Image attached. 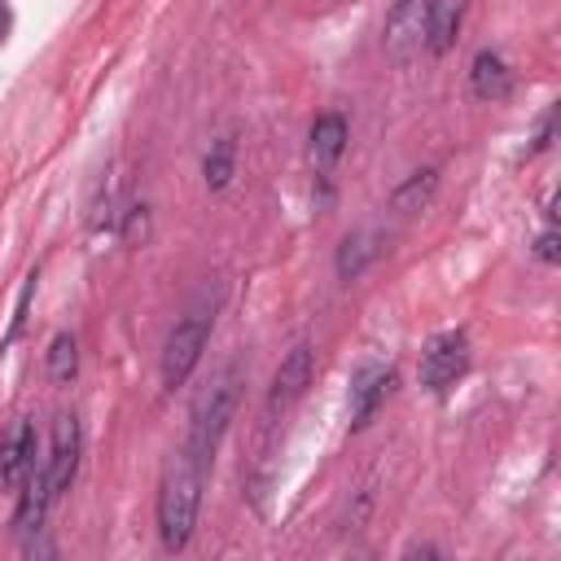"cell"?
Returning a JSON list of instances; mask_svg holds the SVG:
<instances>
[{
    "mask_svg": "<svg viewBox=\"0 0 561 561\" xmlns=\"http://www.w3.org/2000/svg\"><path fill=\"white\" fill-rule=\"evenodd\" d=\"M557 254H561V250H557V228L548 224V228L539 232V241H535V259H539V263H557Z\"/></svg>",
    "mask_w": 561,
    "mask_h": 561,
    "instance_id": "cell-19",
    "label": "cell"
},
{
    "mask_svg": "<svg viewBox=\"0 0 561 561\" xmlns=\"http://www.w3.org/2000/svg\"><path fill=\"white\" fill-rule=\"evenodd\" d=\"M79 451H83L79 416H75V412H61V416L53 421V447H48V456H44L53 500L70 491V482H75V473H79Z\"/></svg>",
    "mask_w": 561,
    "mask_h": 561,
    "instance_id": "cell-5",
    "label": "cell"
},
{
    "mask_svg": "<svg viewBox=\"0 0 561 561\" xmlns=\"http://www.w3.org/2000/svg\"><path fill=\"white\" fill-rule=\"evenodd\" d=\"M434 188H438V171H434V167H425V171H412V175H408V180L394 188L390 206H394L399 215H416V210H425V206H430Z\"/></svg>",
    "mask_w": 561,
    "mask_h": 561,
    "instance_id": "cell-13",
    "label": "cell"
},
{
    "mask_svg": "<svg viewBox=\"0 0 561 561\" xmlns=\"http://www.w3.org/2000/svg\"><path fill=\"white\" fill-rule=\"evenodd\" d=\"M346 149V118L342 114H320L311 123V167H316V180H320V206H329V175L337 167Z\"/></svg>",
    "mask_w": 561,
    "mask_h": 561,
    "instance_id": "cell-8",
    "label": "cell"
},
{
    "mask_svg": "<svg viewBox=\"0 0 561 561\" xmlns=\"http://www.w3.org/2000/svg\"><path fill=\"white\" fill-rule=\"evenodd\" d=\"M469 373V337L460 329H447V333H434L421 351V386L430 394H443L451 390L460 377Z\"/></svg>",
    "mask_w": 561,
    "mask_h": 561,
    "instance_id": "cell-4",
    "label": "cell"
},
{
    "mask_svg": "<svg viewBox=\"0 0 561 561\" xmlns=\"http://www.w3.org/2000/svg\"><path fill=\"white\" fill-rule=\"evenodd\" d=\"M307 381H311V346H307V342H294V346H289V355L280 359V368H276L272 386H267V408H263V412H267V421L285 416V412L302 399Z\"/></svg>",
    "mask_w": 561,
    "mask_h": 561,
    "instance_id": "cell-7",
    "label": "cell"
},
{
    "mask_svg": "<svg viewBox=\"0 0 561 561\" xmlns=\"http://www.w3.org/2000/svg\"><path fill=\"white\" fill-rule=\"evenodd\" d=\"M232 167H237V145H232L228 136H219V140H210V149H206V162H202V175H206V188H210V193H219V188H228V180H232Z\"/></svg>",
    "mask_w": 561,
    "mask_h": 561,
    "instance_id": "cell-15",
    "label": "cell"
},
{
    "mask_svg": "<svg viewBox=\"0 0 561 561\" xmlns=\"http://www.w3.org/2000/svg\"><path fill=\"white\" fill-rule=\"evenodd\" d=\"M39 438H35V425L31 421H13L9 434L0 438V482L9 491H18L26 482V473L39 465Z\"/></svg>",
    "mask_w": 561,
    "mask_h": 561,
    "instance_id": "cell-9",
    "label": "cell"
},
{
    "mask_svg": "<svg viewBox=\"0 0 561 561\" xmlns=\"http://www.w3.org/2000/svg\"><path fill=\"white\" fill-rule=\"evenodd\" d=\"M425 26H430V0H394L386 18V53L394 61H412L425 48Z\"/></svg>",
    "mask_w": 561,
    "mask_h": 561,
    "instance_id": "cell-6",
    "label": "cell"
},
{
    "mask_svg": "<svg viewBox=\"0 0 561 561\" xmlns=\"http://www.w3.org/2000/svg\"><path fill=\"white\" fill-rule=\"evenodd\" d=\"M9 31H13V13H9V0H0V44L9 39Z\"/></svg>",
    "mask_w": 561,
    "mask_h": 561,
    "instance_id": "cell-20",
    "label": "cell"
},
{
    "mask_svg": "<svg viewBox=\"0 0 561 561\" xmlns=\"http://www.w3.org/2000/svg\"><path fill=\"white\" fill-rule=\"evenodd\" d=\"M75 373H79V342H75L70 333H57V337L48 342V377H53L57 386H70Z\"/></svg>",
    "mask_w": 561,
    "mask_h": 561,
    "instance_id": "cell-16",
    "label": "cell"
},
{
    "mask_svg": "<svg viewBox=\"0 0 561 561\" xmlns=\"http://www.w3.org/2000/svg\"><path fill=\"white\" fill-rule=\"evenodd\" d=\"M552 127H557V110H548V114L539 118V131H535V140H530V149H526L530 158H535V153H543V149L552 145Z\"/></svg>",
    "mask_w": 561,
    "mask_h": 561,
    "instance_id": "cell-18",
    "label": "cell"
},
{
    "mask_svg": "<svg viewBox=\"0 0 561 561\" xmlns=\"http://www.w3.org/2000/svg\"><path fill=\"white\" fill-rule=\"evenodd\" d=\"M373 259H377V237H373V232H351V237L337 245V276H342V280H355Z\"/></svg>",
    "mask_w": 561,
    "mask_h": 561,
    "instance_id": "cell-14",
    "label": "cell"
},
{
    "mask_svg": "<svg viewBox=\"0 0 561 561\" xmlns=\"http://www.w3.org/2000/svg\"><path fill=\"white\" fill-rule=\"evenodd\" d=\"M469 88H473L478 101H508V92H513V70H508V61H504L495 48H482V53L473 57V66H469Z\"/></svg>",
    "mask_w": 561,
    "mask_h": 561,
    "instance_id": "cell-11",
    "label": "cell"
},
{
    "mask_svg": "<svg viewBox=\"0 0 561 561\" xmlns=\"http://www.w3.org/2000/svg\"><path fill=\"white\" fill-rule=\"evenodd\" d=\"M460 18H465V0H430V26H425V48L434 57H443L456 35H460Z\"/></svg>",
    "mask_w": 561,
    "mask_h": 561,
    "instance_id": "cell-12",
    "label": "cell"
},
{
    "mask_svg": "<svg viewBox=\"0 0 561 561\" xmlns=\"http://www.w3.org/2000/svg\"><path fill=\"white\" fill-rule=\"evenodd\" d=\"M390 390H394V368H386V364H364V368L351 377V425H364V421L386 403Z\"/></svg>",
    "mask_w": 561,
    "mask_h": 561,
    "instance_id": "cell-10",
    "label": "cell"
},
{
    "mask_svg": "<svg viewBox=\"0 0 561 561\" xmlns=\"http://www.w3.org/2000/svg\"><path fill=\"white\" fill-rule=\"evenodd\" d=\"M210 329H215V294L197 298L175 320V329H171V337L162 346V386L167 390H175V386L188 381V373L197 368V359H202V351L210 342Z\"/></svg>",
    "mask_w": 561,
    "mask_h": 561,
    "instance_id": "cell-3",
    "label": "cell"
},
{
    "mask_svg": "<svg viewBox=\"0 0 561 561\" xmlns=\"http://www.w3.org/2000/svg\"><path fill=\"white\" fill-rule=\"evenodd\" d=\"M145 219H149V215H145V206H140V202H131V206L123 210V237H127V241H140V237H145Z\"/></svg>",
    "mask_w": 561,
    "mask_h": 561,
    "instance_id": "cell-17",
    "label": "cell"
},
{
    "mask_svg": "<svg viewBox=\"0 0 561 561\" xmlns=\"http://www.w3.org/2000/svg\"><path fill=\"white\" fill-rule=\"evenodd\" d=\"M237 364H228V368H219L215 377H210V386L197 394V403H193V416H188V438H184V456H193L197 465H206L210 469V460H215V451H219V438H224V430H228V421H232V408H237Z\"/></svg>",
    "mask_w": 561,
    "mask_h": 561,
    "instance_id": "cell-2",
    "label": "cell"
},
{
    "mask_svg": "<svg viewBox=\"0 0 561 561\" xmlns=\"http://www.w3.org/2000/svg\"><path fill=\"white\" fill-rule=\"evenodd\" d=\"M206 465H197L193 456H175V465L162 478L158 491V535L167 552H180L197 526V508H202V486H206Z\"/></svg>",
    "mask_w": 561,
    "mask_h": 561,
    "instance_id": "cell-1",
    "label": "cell"
}]
</instances>
